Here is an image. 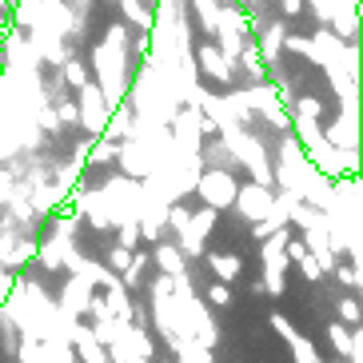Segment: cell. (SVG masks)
<instances>
[{"label":"cell","mask_w":363,"mask_h":363,"mask_svg":"<svg viewBox=\"0 0 363 363\" xmlns=\"http://www.w3.org/2000/svg\"><path fill=\"white\" fill-rule=\"evenodd\" d=\"M272 328H276V331H279V335H284V340H288V343H291V340H296V335H299V331L291 328V323L284 320V315H279V311H272Z\"/></svg>","instance_id":"30bf717a"},{"label":"cell","mask_w":363,"mask_h":363,"mask_svg":"<svg viewBox=\"0 0 363 363\" xmlns=\"http://www.w3.org/2000/svg\"><path fill=\"white\" fill-rule=\"evenodd\" d=\"M156 264L164 267V276H184V256H180V247L160 244V247H156Z\"/></svg>","instance_id":"5b68a950"},{"label":"cell","mask_w":363,"mask_h":363,"mask_svg":"<svg viewBox=\"0 0 363 363\" xmlns=\"http://www.w3.org/2000/svg\"><path fill=\"white\" fill-rule=\"evenodd\" d=\"M203 196H208V203H216V208H224V203L235 200V188L228 176H208L203 180Z\"/></svg>","instance_id":"277c9868"},{"label":"cell","mask_w":363,"mask_h":363,"mask_svg":"<svg viewBox=\"0 0 363 363\" xmlns=\"http://www.w3.org/2000/svg\"><path fill=\"white\" fill-rule=\"evenodd\" d=\"M136 244V224H124L120 228V247H132Z\"/></svg>","instance_id":"4fadbf2b"},{"label":"cell","mask_w":363,"mask_h":363,"mask_svg":"<svg viewBox=\"0 0 363 363\" xmlns=\"http://www.w3.org/2000/svg\"><path fill=\"white\" fill-rule=\"evenodd\" d=\"M208 264H212V272L220 276V284H232V279L240 276V259L235 256H212Z\"/></svg>","instance_id":"8992f818"},{"label":"cell","mask_w":363,"mask_h":363,"mask_svg":"<svg viewBox=\"0 0 363 363\" xmlns=\"http://www.w3.org/2000/svg\"><path fill=\"white\" fill-rule=\"evenodd\" d=\"M128 264H132V252L128 247H116V252H112V267H116V272H128Z\"/></svg>","instance_id":"7c38bea8"},{"label":"cell","mask_w":363,"mask_h":363,"mask_svg":"<svg viewBox=\"0 0 363 363\" xmlns=\"http://www.w3.org/2000/svg\"><path fill=\"white\" fill-rule=\"evenodd\" d=\"M208 303H212V308H228V303H232V291H228V284H216V288L208 291Z\"/></svg>","instance_id":"9c48e42d"},{"label":"cell","mask_w":363,"mask_h":363,"mask_svg":"<svg viewBox=\"0 0 363 363\" xmlns=\"http://www.w3.org/2000/svg\"><path fill=\"white\" fill-rule=\"evenodd\" d=\"M291 355H296V363H320V355H315V343L303 340V335H296V340H291Z\"/></svg>","instance_id":"52a82bcc"},{"label":"cell","mask_w":363,"mask_h":363,"mask_svg":"<svg viewBox=\"0 0 363 363\" xmlns=\"http://www.w3.org/2000/svg\"><path fill=\"white\" fill-rule=\"evenodd\" d=\"M340 279L355 288V284H359V272H355V267H340Z\"/></svg>","instance_id":"5bb4252c"},{"label":"cell","mask_w":363,"mask_h":363,"mask_svg":"<svg viewBox=\"0 0 363 363\" xmlns=\"http://www.w3.org/2000/svg\"><path fill=\"white\" fill-rule=\"evenodd\" d=\"M21 363H48L44 359V347H40V340H33V335H24V343H21Z\"/></svg>","instance_id":"ba28073f"},{"label":"cell","mask_w":363,"mask_h":363,"mask_svg":"<svg viewBox=\"0 0 363 363\" xmlns=\"http://www.w3.org/2000/svg\"><path fill=\"white\" fill-rule=\"evenodd\" d=\"M88 299H92V284H84V279L76 276V279H68L65 299H60V311L76 320V315H84L88 311Z\"/></svg>","instance_id":"7a4b0ae2"},{"label":"cell","mask_w":363,"mask_h":363,"mask_svg":"<svg viewBox=\"0 0 363 363\" xmlns=\"http://www.w3.org/2000/svg\"><path fill=\"white\" fill-rule=\"evenodd\" d=\"M240 208H244V216H252V220H264V216H272V196L264 192V188H247V192H240Z\"/></svg>","instance_id":"3957f363"},{"label":"cell","mask_w":363,"mask_h":363,"mask_svg":"<svg viewBox=\"0 0 363 363\" xmlns=\"http://www.w3.org/2000/svg\"><path fill=\"white\" fill-rule=\"evenodd\" d=\"M340 320L359 323V303H355V299H340Z\"/></svg>","instance_id":"8fae6325"},{"label":"cell","mask_w":363,"mask_h":363,"mask_svg":"<svg viewBox=\"0 0 363 363\" xmlns=\"http://www.w3.org/2000/svg\"><path fill=\"white\" fill-rule=\"evenodd\" d=\"M328 340H331V347H335L347 363H363V335H359V331H347L343 323H331Z\"/></svg>","instance_id":"6da1fadb"}]
</instances>
